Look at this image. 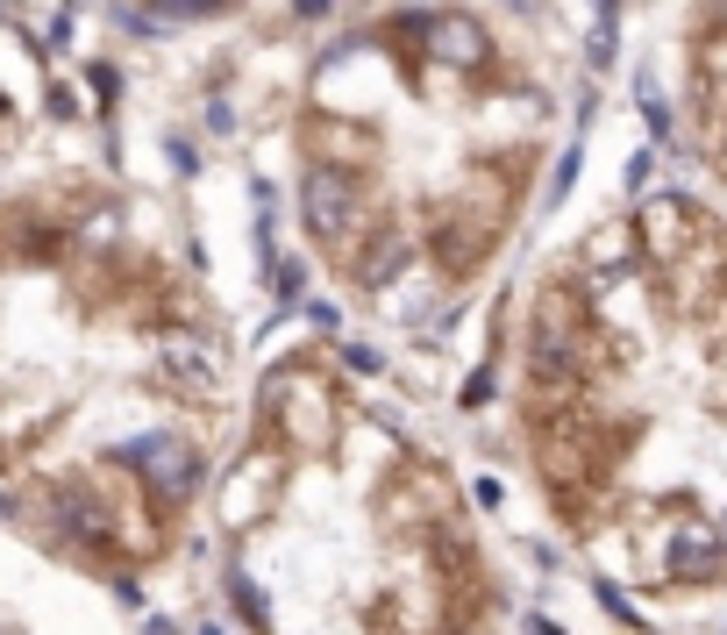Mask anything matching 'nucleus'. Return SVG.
Returning <instances> with one entry per match:
<instances>
[{
	"label": "nucleus",
	"mask_w": 727,
	"mask_h": 635,
	"mask_svg": "<svg viewBox=\"0 0 727 635\" xmlns=\"http://www.w3.org/2000/svg\"><path fill=\"white\" fill-rule=\"evenodd\" d=\"M115 464H121V472H135V478H143V493H150V501H172V507H186L193 493H200V478H207L200 450H193L186 435H164V429H150V435H129V443H115Z\"/></svg>",
	"instance_id": "obj_1"
},
{
	"label": "nucleus",
	"mask_w": 727,
	"mask_h": 635,
	"mask_svg": "<svg viewBox=\"0 0 727 635\" xmlns=\"http://www.w3.org/2000/svg\"><path fill=\"white\" fill-rule=\"evenodd\" d=\"M43 536H51L57 550L115 557V507L100 501L94 486H57L51 493V514H43Z\"/></svg>",
	"instance_id": "obj_2"
},
{
	"label": "nucleus",
	"mask_w": 727,
	"mask_h": 635,
	"mask_svg": "<svg viewBox=\"0 0 727 635\" xmlns=\"http://www.w3.org/2000/svg\"><path fill=\"white\" fill-rule=\"evenodd\" d=\"M720 528L714 521H699V514H685V521H677V536H671V579H714L720 571Z\"/></svg>",
	"instance_id": "obj_3"
},
{
	"label": "nucleus",
	"mask_w": 727,
	"mask_h": 635,
	"mask_svg": "<svg viewBox=\"0 0 727 635\" xmlns=\"http://www.w3.org/2000/svg\"><path fill=\"white\" fill-rule=\"evenodd\" d=\"M164 379H178V392H207V386L221 379V365H215V351H207V343L172 336V343H164Z\"/></svg>",
	"instance_id": "obj_4"
},
{
	"label": "nucleus",
	"mask_w": 727,
	"mask_h": 635,
	"mask_svg": "<svg viewBox=\"0 0 727 635\" xmlns=\"http://www.w3.org/2000/svg\"><path fill=\"white\" fill-rule=\"evenodd\" d=\"M221 585H229V600H236V614L250 628H271V600H264V585L250 579V571L242 564H221Z\"/></svg>",
	"instance_id": "obj_5"
},
{
	"label": "nucleus",
	"mask_w": 727,
	"mask_h": 635,
	"mask_svg": "<svg viewBox=\"0 0 727 635\" xmlns=\"http://www.w3.org/2000/svg\"><path fill=\"white\" fill-rule=\"evenodd\" d=\"M593 593H599V607H606V614H614V622H628V628H642V614H634V600H628V593H620V585H614V579H599V585H593Z\"/></svg>",
	"instance_id": "obj_6"
},
{
	"label": "nucleus",
	"mask_w": 727,
	"mask_h": 635,
	"mask_svg": "<svg viewBox=\"0 0 727 635\" xmlns=\"http://www.w3.org/2000/svg\"><path fill=\"white\" fill-rule=\"evenodd\" d=\"M571 179H578V150H564V158H556V172H550V201H564Z\"/></svg>",
	"instance_id": "obj_7"
},
{
	"label": "nucleus",
	"mask_w": 727,
	"mask_h": 635,
	"mask_svg": "<svg viewBox=\"0 0 727 635\" xmlns=\"http://www.w3.org/2000/svg\"><path fill=\"white\" fill-rule=\"evenodd\" d=\"M336 357H343V365H350V372H364V379H371V372H378V351H364V343H336Z\"/></svg>",
	"instance_id": "obj_8"
},
{
	"label": "nucleus",
	"mask_w": 727,
	"mask_h": 635,
	"mask_svg": "<svg viewBox=\"0 0 727 635\" xmlns=\"http://www.w3.org/2000/svg\"><path fill=\"white\" fill-rule=\"evenodd\" d=\"M14 514H22V501H14V493L0 486V521H14Z\"/></svg>",
	"instance_id": "obj_9"
},
{
	"label": "nucleus",
	"mask_w": 727,
	"mask_h": 635,
	"mask_svg": "<svg viewBox=\"0 0 727 635\" xmlns=\"http://www.w3.org/2000/svg\"><path fill=\"white\" fill-rule=\"evenodd\" d=\"M528 635H564L556 622H542V614H528Z\"/></svg>",
	"instance_id": "obj_10"
},
{
	"label": "nucleus",
	"mask_w": 727,
	"mask_h": 635,
	"mask_svg": "<svg viewBox=\"0 0 727 635\" xmlns=\"http://www.w3.org/2000/svg\"><path fill=\"white\" fill-rule=\"evenodd\" d=\"M200 635H229V628H221V622H207V628H200Z\"/></svg>",
	"instance_id": "obj_11"
},
{
	"label": "nucleus",
	"mask_w": 727,
	"mask_h": 635,
	"mask_svg": "<svg viewBox=\"0 0 727 635\" xmlns=\"http://www.w3.org/2000/svg\"><path fill=\"white\" fill-rule=\"evenodd\" d=\"M720 550H727V514H720Z\"/></svg>",
	"instance_id": "obj_12"
}]
</instances>
